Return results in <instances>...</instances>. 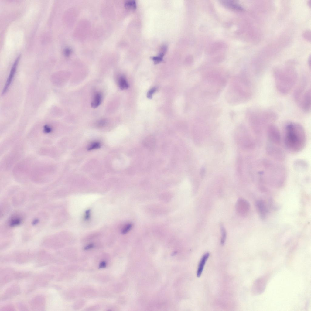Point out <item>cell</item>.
Segmentation results:
<instances>
[{
  "mask_svg": "<svg viewBox=\"0 0 311 311\" xmlns=\"http://www.w3.org/2000/svg\"><path fill=\"white\" fill-rule=\"evenodd\" d=\"M260 163L262 168L258 173L260 181H267L278 186L283 185L286 177V169L283 165L267 159H262Z\"/></svg>",
  "mask_w": 311,
  "mask_h": 311,
  "instance_id": "obj_1",
  "label": "cell"
},
{
  "mask_svg": "<svg viewBox=\"0 0 311 311\" xmlns=\"http://www.w3.org/2000/svg\"><path fill=\"white\" fill-rule=\"evenodd\" d=\"M284 142L285 147L290 152H298L304 148L306 142L305 131L303 126L294 122L285 126Z\"/></svg>",
  "mask_w": 311,
  "mask_h": 311,
  "instance_id": "obj_2",
  "label": "cell"
},
{
  "mask_svg": "<svg viewBox=\"0 0 311 311\" xmlns=\"http://www.w3.org/2000/svg\"><path fill=\"white\" fill-rule=\"evenodd\" d=\"M251 111L249 118L250 125L257 141V139L259 141L264 130L269 125L267 124L275 121L277 116L275 113L269 110L254 109Z\"/></svg>",
  "mask_w": 311,
  "mask_h": 311,
  "instance_id": "obj_3",
  "label": "cell"
},
{
  "mask_svg": "<svg viewBox=\"0 0 311 311\" xmlns=\"http://www.w3.org/2000/svg\"><path fill=\"white\" fill-rule=\"evenodd\" d=\"M275 83L278 91L282 94L288 93L294 86L298 75L295 70L279 71L274 74Z\"/></svg>",
  "mask_w": 311,
  "mask_h": 311,
  "instance_id": "obj_4",
  "label": "cell"
},
{
  "mask_svg": "<svg viewBox=\"0 0 311 311\" xmlns=\"http://www.w3.org/2000/svg\"><path fill=\"white\" fill-rule=\"evenodd\" d=\"M237 143L242 149L250 150L254 149L255 140L249 132L244 128H242L235 135Z\"/></svg>",
  "mask_w": 311,
  "mask_h": 311,
  "instance_id": "obj_5",
  "label": "cell"
},
{
  "mask_svg": "<svg viewBox=\"0 0 311 311\" xmlns=\"http://www.w3.org/2000/svg\"><path fill=\"white\" fill-rule=\"evenodd\" d=\"M268 142L280 146L281 138L279 131L275 125L270 124L266 129Z\"/></svg>",
  "mask_w": 311,
  "mask_h": 311,
  "instance_id": "obj_6",
  "label": "cell"
},
{
  "mask_svg": "<svg viewBox=\"0 0 311 311\" xmlns=\"http://www.w3.org/2000/svg\"><path fill=\"white\" fill-rule=\"evenodd\" d=\"M279 146L267 142L266 146V152L267 155L273 159L282 162L285 159V155Z\"/></svg>",
  "mask_w": 311,
  "mask_h": 311,
  "instance_id": "obj_7",
  "label": "cell"
},
{
  "mask_svg": "<svg viewBox=\"0 0 311 311\" xmlns=\"http://www.w3.org/2000/svg\"><path fill=\"white\" fill-rule=\"evenodd\" d=\"M34 254L29 252H22L11 254L7 255L8 262L11 261L22 264L32 260L34 258Z\"/></svg>",
  "mask_w": 311,
  "mask_h": 311,
  "instance_id": "obj_8",
  "label": "cell"
},
{
  "mask_svg": "<svg viewBox=\"0 0 311 311\" xmlns=\"http://www.w3.org/2000/svg\"><path fill=\"white\" fill-rule=\"evenodd\" d=\"M15 272L11 268H5L0 271V286H3L13 279H15Z\"/></svg>",
  "mask_w": 311,
  "mask_h": 311,
  "instance_id": "obj_9",
  "label": "cell"
},
{
  "mask_svg": "<svg viewBox=\"0 0 311 311\" xmlns=\"http://www.w3.org/2000/svg\"><path fill=\"white\" fill-rule=\"evenodd\" d=\"M56 259L51 254L42 251L37 254L36 262L38 266L46 265L50 263L56 262Z\"/></svg>",
  "mask_w": 311,
  "mask_h": 311,
  "instance_id": "obj_10",
  "label": "cell"
},
{
  "mask_svg": "<svg viewBox=\"0 0 311 311\" xmlns=\"http://www.w3.org/2000/svg\"><path fill=\"white\" fill-rule=\"evenodd\" d=\"M299 101L302 110L306 112L311 109V89L307 90L302 94Z\"/></svg>",
  "mask_w": 311,
  "mask_h": 311,
  "instance_id": "obj_11",
  "label": "cell"
},
{
  "mask_svg": "<svg viewBox=\"0 0 311 311\" xmlns=\"http://www.w3.org/2000/svg\"><path fill=\"white\" fill-rule=\"evenodd\" d=\"M236 209L239 214L242 216H245L248 214L249 211L250 203L245 199L242 198H239L236 203Z\"/></svg>",
  "mask_w": 311,
  "mask_h": 311,
  "instance_id": "obj_12",
  "label": "cell"
},
{
  "mask_svg": "<svg viewBox=\"0 0 311 311\" xmlns=\"http://www.w3.org/2000/svg\"><path fill=\"white\" fill-rule=\"evenodd\" d=\"M46 300L42 295H38L33 298L30 302L31 308L34 310H43L45 309Z\"/></svg>",
  "mask_w": 311,
  "mask_h": 311,
  "instance_id": "obj_13",
  "label": "cell"
},
{
  "mask_svg": "<svg viewBox=\"0 0 311 311\" xmlns=\"http://www.w3.org/2000/svg\"><path fill=\"white\" fill-rule=\"evenodd\" d=\"M20 292L19 286L17 284L13 285L6 290L1 299L3 301L10 299L19 294Z\"/></svg>",
  "mask_w": 311,
  "mask_h": 311,
  "instance_id": "obj_14",
  "label": "cell"
},
{
  "mask_svg": "<svg viewBox=\"0 0 311 311\" xmlns=\"http://www.w3.org/2000/svg\"><path fill=\"white\" fill-rule=\"evenodd\" d=\"M19 59V56L16 59L12 67L8 77L7 79L5 85L2 90V95L5 94L7 92L12 81L16 71Z\"/></svg>",
  "mask_w": 311,
  "mask_h": 311,
  "instance_id": "obj_15",
  "label": "cell"
},
{
  "mask_svg": "<svg viewBox=\"0 0 311 311\" xmlns=\"http://www.w3.org/2000/svg\"><path fill=\"white\" fill-rule=\"evenodd\" d=\"M255 207L261 218L262 219H265L268 212V209L266 204L263 201L259 200L256 202Z\"/></svg>",
  "mask_w": 311,
  "mask_h": 311,
  "instance_id": "obj_16",
  "label": "cell"
},
{
  "mask_svg": "<svg viewBox=\"0 0 311 311\" xmlns=\"http://www.w3.org/2000/svg\"><path fill=\"white\" fill-rule=\"evenodd\" d=\"M156 141L155 137L152 135L147 136L143 140L142 144L145 148L153 149L155 147Z\"/></svg>",
  "mask_w": 311,
  "mask_h": 311,
  "instance_id": "obj_17",
  "label": "cell"
},
{
  "mask_svg": "<svg viewBox=\"0 0 311 311\" xmlns=\"http://www.w3.org/2000/svg\"><path fill=\"white\" fill-rule=\"evenodd\" d=\"M209 253L208 252H207L205 253L201 258L197 272V277H200V276L205 264L209 257Z\"/></svg>",
  "mask_w": 311,
  "mask_h": 311,
  "instance_id": "obj_18",
  "label": "cell"
},
{
  "mask_svg": "<svg viewBox=\"0 0 311 311\" xmlns=\"http://www.w3.org/2000/svg\"><path fill=\"white\" fill-rule=\"evenodd\" d=\"M102 99L101 94L99 92L96 93L94 95L93 99L91 102V105L93 108H96L100 104Z\"/></svg>",
  "mask_w": 311,
  "mask_h": 311,
  "instance_id": "obj_19",
  "label": "cell"
},
{
  "mask_svg": "<svg viewBox=\"0 0 311 311\" xmlns=\"http://www.w3.org/2000/svg\"><path fill=\"white\" fill-rule=\"evenodd\" d=\"M223 4L231 9L236 10H242L243 8L238 4L230 1H222Z\"/></svg>",
  "mask_w": 311,
  "mask_h": 311,
  "instance_id": "obj_20",
  "label": "cell"
},
{
  "mask_svg": "<svg viewBox=\"0 0 311 311\" xmlns=\"http://www.w3.org/2000/svg\"><path fill=\"white\" fill-rule=\"evenodd\" d=\"M118 83L120 88L121 90H125L128 89L129 85L127 82L125 77L122 75L119 77Z\"/></svg>",
  "mask_w": 311,
  "mask_h": 311,
  "instance_id": "obj_21",
  "label": "cell"
},
{
  "mask_svg": "<svg viewBox=\"0 0 311 311\" xmlns=\"http://www.w3.org/2000/svg\"><path fill=\"white\" fill-rule=\"evenodd\" d=\"M31 273L28 272H15V279H21L29 276Z\"/></svg>",
  "mask_w": 311,
  "mask_h": 311,
  "instance_id": "obj_22",
  "label": "cell"
},
{
  "mask_svg": "<svg viewBox=\"0 0 311 311\" xmlns=\"http://www.w3.org/2000/svg\"><path fill=\"white\" fill-rule=\"evenodd\" d=\"M294 166L297 169H304L307 167L306 162L301 160H298L294 163Z\"/></svg>",
  "mask_w": 311,
  "mask_h": 311,
  "instance_id": "obj_23",
  "label": "cell"
},
{
  "mask_svg": "<svg viewBox=\"0 0 311 311\" xmlns=\"http://www.w3.org/2000/svg\"><path fill=\"white\" fill-rule=\"evenodd\" d=\"M220 229L221 233V243L222 245L224 244L226 238V229L222 224H220Z\"/></svg>",
  "mask_w": 311,
  "mask_h": 311,
  "instance_id": "obj_24",
  "label": "cell"
},
{
  "mask_svg": "<svg viewBox=\"0 0 311 311\" xmlns=\"http://www.w3.org/2000/svg\"><path fill=\"white\" fill-rule=\"evenodd\" d=\"M125 5L126 7L132 10L135 9L136 8V3L135 0L127 1L125 2Z\"/></svg>",
  "mask_w": 311,
  "mask_h": 311,
  "instance_id": "obj_25",
  "label": "cell"
},
{
  "mask_svg": "<svg viewBox=\"0 0 311 311\" xmlns=\"http://www.w3.org/2000/svg\"><path fill=\"white\" fill-rule=\"evenodd\" d=\"M21 220L20 217L15 216L11 219L9 222V224L12 226L17 225L20 224Z\"/></svg>",
  "mask_w": 311,
  "mask_h": 311,
  "instance_id": "obj_26",
  "label": "cell"
},
{
  "mask_svg": "<svg viewBox=\"0 0 311 311\" xmlns=\"http://www.w3.org/2000/svg\"><path fill=\"white\" fill-rule=\"evenodd\" d=\"M100 147V144L97 142H95L92 143L89 146L88 149L89 150H92L99 148Z\"/></svg>",
  "mask_w": 311,
  "mask_h": 311,
  "instance_id": "obj_27",
  "label": "cell"
},
{
  "mask_svg": "<svg viewBox=\"0 0 311 311\" xmlns=\"http://www.w3.org/2000/svg\"><path fill=\"white\" fill-rule=\"evenodd\" d=\"M151 59L154 61L155 64H157L163 60V57L158 55L157 56L152 57Z\"/></svg>",
  "mask_w": 311,
  "mask_h": 311,
  "instance_id": "obj_28",
  "label": "cell"
},
{
  "mask_svg": "<svg viewBox=\"0 0 311 311\" xmlns=\"http://www.w3.org/2000/svg\"><path fill=\"white\" fill-rule=\"evenodd\" d=\"M0 311H8L14 310V308L12 305H7L2 307L0 310Z\"/></svg>",
  "mask_w": 311,
  "mask_h": 311,
  "instance_id": "obj_29",
  "label": "cell"
},
{
  "mask_svg": "<svg viewBox=\"0 0 311 311\" xmlns=\"http://www.w3.org/2000/svg\"><path fill=\"white\" fill-rule=\"evenodd\" d=\"M17 306L19 309L21 310L26 311L28 310L27 306L22 302H19L17 304Z\"/></svg>",
  "mask_w": 311,
  "mask_h": 311,
  "instance_id": "obj_30",
  "label": "cell"
},
{
  "mask_svg": "<svg viewBox=\"0 0 311 311\" xmlns=\"http://www.w3.org/2000/svg\"><path fill=\"white\" fill-rule=\"evenodd\" d=\"M157 88L156 87H154L148 91L147 93V97L149 99H151L152 97L153 94L156 91Z\"/></svg>",
  "mask_w": 311,
  "mask_h": 311,
  "instance_id": "obj_31",
  "label": "cell"
},
{
  "mask_svg": "<svg viewBox=\"0 0 311 311\" xmlns=\"http://www.w3.org/2000/svg\"><path fill=\"white\" fill-rule=\"evenodd\" d=\"M132 227V224H128L125 226L122 229L121 233L123 234H125L127 233L131 229Z\"/></svg>",
  "mask_w": 311,
  "mask_h": 311,
  "instance_id": "obj_32",
  "label": "cell"
},
{
  "mask_svg": "<svg viewBox=\"0 0 311 311\" xmlns=\"http://www.w3.org/2000/svg\"><path fill=\"white\" fill-rule=\"evenodd\" d=\"M106 120L105 119H101L97 122V125L99 127H102L106 124Z\"/></svg>",
  "mask_w": 311,
  "mask_h": 311,
  "instance_id": "obj_33",
  "label": "cell"
},
{
  "mask_svg": "<svg viewBox=\"0 0 311 311\" xmlns=\"http://www.w3.org/2000/svg\"><path fill=\"white\" fill-rule=\"evenodd\" d=\"M72 52L71 49L68 47L65 48L64 50V53L66 56H68Z\"/></svg>",
  "mask_w": 311,
  "mask_h": 311,
  "instance_id": "obj_34",
  "label": "cell"
},
{
  "mask_svg": "<svg viewBox=\"0 0 311 311\" xmlns=\"http://www.w3.org/2000/svg\"><path fill=\"white\" fill-rule=\"evenodd\" d=\"M91 210L90 209L87 210L85 212L84 219L86 220H89L90 217Z\"/></svg>",
  "mask_w": 311,
  "mask_h": 311,
  "instance_id": "obj_35",
  "label": "cell"
},
{
  "mask_svg": "<svg viewBox=\"0 0 311 311\" xmlns=\"http://www.w3.org/2000/svg\"><path fill=\"white\" fill-rule=\"evenodd\" d=\"M205 173V168L204 167H202L200 169V174L201 176L202 177H203L204 176Z\"/></svg>",
  "mask_w": 311,
  "mask_h": 311,
  "instance_id": "obj_36",
  "label": "cell"
},
{
  "mask_svg": "<svg viewBox=\"0 0 311 311\" xmlns=\"http://www.w3.org/2000/svg\"><path fill=\"white\" fill-rule=\"evenodd\" d=\"M106 267V263L104 261H103L101 262L99 265V268H103Z\"/></svg>",
  "mask_w": 311,
  "mask_h": 311,
  "instance_id": "obj_37",
  "label": "cell"
},
{
  "mask_svg": "<svg viewBox=\"0 0 311 311\" xmlns=\"http://www.w3.org/2000/svg\"><path fill=\"white\" fill-rule=\"evenodd\" d=\"M94 247V245L93 244H88L84 248L85 250H88Z\"/></svg>",
  "mask_w": 311,
  "mask_h": 311,
  "instance_id": "obj_38",
  "label": "cell"
}]
</instances>
